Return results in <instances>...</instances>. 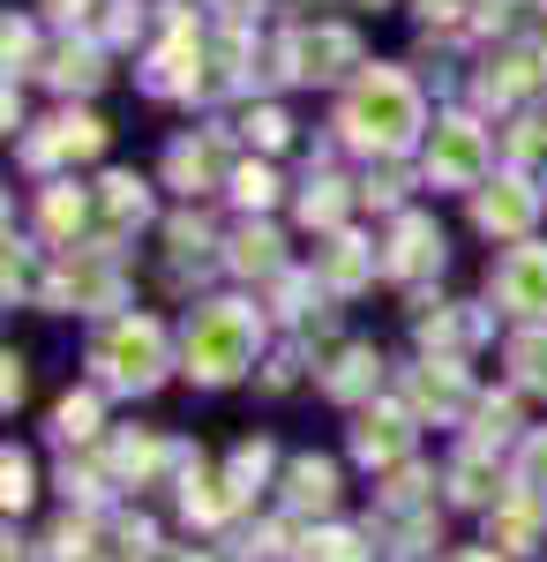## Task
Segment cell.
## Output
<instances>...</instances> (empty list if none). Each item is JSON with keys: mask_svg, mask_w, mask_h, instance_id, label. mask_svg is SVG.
<instances>
[{"mask_svg": "<svg viewBox=\"0 0 547 562\" xmlns=\"http://www.w3.org/2000/svg\"><path fill=\"white\" fill-rule=\"evenodd\" d=\"M255 352V323L241 315V307H203L196 315V330H188V360H196V375H211V383H225V375H241Z\"/></svg>", "mask_w": 547, "mask_h": 562, "instance_id": "cell-1", "label": "cell"}, {"mask_svg": "<svg viewBox=\"0 0 547 562\" xmlns=\"http://www.w3.org/2000/svg\"><path fill=\"white\" fill-rule=\"evenodd\" d=\"M413 128H421V98L398 76H368L360 98H353V135L360 143H405Z\"/></svg>", "mask_w": 547, "mask_h": 562, "instance_id": "cell-2", "label": "cell"}, {"mask_svg": "<svg viewBox=\"0 0 547 562\" xmlns=\"http://www.w3.org/2000/svg\"><path fill=\"white\" fill-rule=\"evenodd\" d=\"M158 330H150V323H121V330H113V338H105V368H113V375H121V383H150V375H158Z\"/></svg>", "mask_w": 547, "mask_h": 562, "instance_id": "cell-3", "label": "cell"}, {"mask_svg": "<svg viewBox=\"0 0 547 562\" xmlns=\"http://www.w3.org/2000/svg\"><path fill=\"white\" fill-rule=\"evenodd\" d=\"M480 158H488L480 128H465V121H443V128H435V158H427V166H435L443 180H472V173H480Z\"/></svg>", "mask_w": 547, "mask_h": 562, "instance_id": "cell-4", "label": "cell"}, {"mask_svg": "<svg viewBox=\"0 0 547 562\" xmlns=\"http://www.w3.org/2000/svg\"><path fill=\"white\" fill-rule=\"evenodd\" d=\"M503 301L525 307V315L547 307V248H517V256L503 262Z\"/></svg>", "mask_w": 547, "mask_h": 562, "instance_id": "cell-5", "label": "cell"}, {"mask_svg": "<svg viewBox=\"0 0 547 562\" xmlns=\"http://www.w3.org/2000/svg\"><path fill=\"white\" fill-rule=\"evenodd\" d=\"M525 217H533V195H517V188L480 195V225H495V233H525Z\"/></svg>", "mask_w": 547, "mask_h": 562, "instance_id": "cell-6", "label": "cell"}, {"mask_svg": "<svg viewBox=\"0 0 547 562\" xmlns=\"http://www.w3.org/2000/svg\"><path fill=\"white\" fill-rule=\"evenodd\" d=\"M293 495H300V503H331V465H300Z\"/></svg>", "mask_w": 547, "mask_h": 562, "instance_id": "cell-7", "label": "cell"}, {"mask_svg": "<svg viewBox=\"0 0 547 562\" xmlns=\"http://www.w3.org/2000/svg\"><path fill=\"white\" fill-rule=\"evenodd\" d=\"M517 368H525V383H547V338H525L517 346Z\"/></svg>", "mask_w": 547, "mask_h": 562, "instance_id": "cell-8", "label": "cell"}, {"mask_svg": "<svg viewBox=\"0 0 547 562\" xmlns=\"http://www.w3.org/2000/svg\"><path fill=\"white\" fill-rule=\"evenodd\" d=\"M525 480H533V487H547V435L525 450Z\"/></svg>", "mask_w": 547, "mask_h": 562, "instance_id": "cell-9", "label": "cell"}, {"mask_svg": "<svg viewBox=\"0 0 547 562\" xmlns=\"http://www.w3.org/2000/svg\"><path fill=\"white\" fill-rule=\"evenodd\" d=\"M465 562H495V555H465Z\"/></svg>", "mask_w": 547, "mask_h": 562, "instance_id": "cell-10", "label": "cell"}]
</instances>
